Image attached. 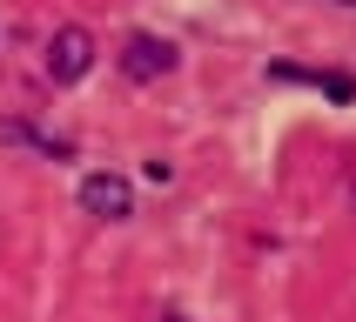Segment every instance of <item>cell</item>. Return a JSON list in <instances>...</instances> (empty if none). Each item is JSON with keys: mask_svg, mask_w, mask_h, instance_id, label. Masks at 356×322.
<instances>
[{"mask_svg": "<svg viewBox=\"0 0 356 322\" xmlns=\"http://www.w3.org/2000/svg\"><path fill=\"white\" fill-rule=\"evenodd\" d=\"M88 67H95V34L88 27H54V40H47V80L74 87Z\"/></svg>", "mask_w": 356, "mask_h": 322, "instance_id": "obj_1", "label": "cell"}, {"mask_svg": "<svg viewBox=\"0 0 356 322\" xmlns=\"http://www.w3.org/2000/svg\"><path fill=\"white\" fill-rule=\"evenodd\" d=\"M115 60H121V74H128V80H161V74H175V40H161V34H128Z\"/></svg>", "mask_w": 356, "mask_h": 322, "instance_id": "obj_2", "label": "cell"}, {"mask_svg": "<svg viewBox=\"0 0 356 322\" xmlns=\"http://www.w3.org/2000/svg\"><path fill=\"white\" fill-rule=\"evenodd\" d=\"M81 208L101 221H128L135 215V188H128V175H88L81 181Z\"/></svg>", "mask_w": 356, "mask_h": 322, "instance_id": "obj_3", "label": "cell"}, {"mask_svg": "<svg viewBox=\"0 0 356 322\" xmlns=\"http://www.w3.org/2000/svg\"><path fill=\"white\" fill-rule=\"evenodd\" d=\"M0 141H27V148H40V155L67 161V141H60V135H40V128H27V121H0Z\"/></svg>", "mask_w": 356, "mask_h": 322, "instance_id": "obj_4", "label": "cell"}, {"mask_svg": "<svg viewBox=\"0 0 356 322\" xmlns=\"http://www.w3.org/2000/svg\"><path fill=\"white\" fill-rule=\"evenodd\" d=\"M309 87H323L330 101H356V74H343V67H330V74H316Z\"/></svg>", "mask_w": 356, "mask_h": 322, "instance_id": "obj_5", "label": "cell"}, {"mask_svg": "<svg viewBox=\"0 0 356 322\" xmlns=\"http://www.w3.org/2000/svg\"><path fill=\"white\" fill-rule=\"evenodd\" d=\"M330 7H350V14H356V0H330Z\"/></svg>", "mask_w": 356, "mask_h": 322, "instance_id": "obj_6", "label": "cell"}]
</instances>
